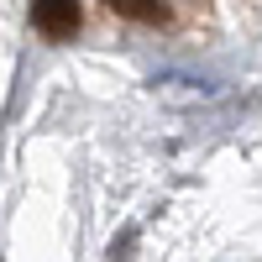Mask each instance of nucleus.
<instances>
[{"mask_svg":"<svg viewBox=\"0 0 262 262\" xmlns=\"http://www.w3.org/2000/svg\"><path fill=\"white\" fill-rule=\"evenodd\" d=\"M79 0H37L32 6V27L48 37V42H69L79 32Z\"/></svg>","mask_w":262,"mask_h":262,"instance_id":"obj_1","label":"nucleus"},{"mask_svg":"<svg viewBox=\"0 0 262 262\" xmlns=\"http://www.w3.org/2000/svg\"><path fill=\"white\" fill-rule=\"evenodd\" d=\"M116 16H131V21H168V6L163 0H111Z\"/></svg>","mask_w":262,"mask_h":262,"instance_id":"obj_2","label":"nucleus"}]
</instances>
